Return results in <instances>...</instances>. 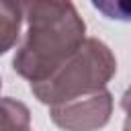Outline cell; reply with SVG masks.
Returning a JSON list of instances; mask_svg holds the SVG:
<instances>
[{"label":"cell","mask_w":131,"mask_h":131,"mask_svg":"<svg viewBox=\"0 0 131 131\" xmlns=\"http://www.w3.org/2000/svg\"><path fill=\"white\" fill-rule=\"evenodd\" d=\"M92 6L111 20H131V0H90Z\"/></svg>","instance_id":"6"},{"label":"cell","mask_w":131,"mask_h":131,"mask_svg":"<svg viewBox=\"0 0 131 131\" xmlns=\"http://www.w3.org/2000/svg\"><path fill=\"white\" fill-rule=\"evenodd\" d=\"M0 131H31L29 108L14 98H0Z\"/></svg>","instance_id":"5"},{"label":"cell","mask_w":131,"mask_h":131,"mask_svg":"<svg viewBox=\"0 0 131 131\" xmlns=\"http://www.w3.org/2000/svg\"><path fill=\"white\" fill-rule=\"evenodd\" d=\"M117 70L115 55L98 39H84L80 49L47 80L31 84L33 94L45 104H61L102 90Z\"/></svg>","instance_id":"2"},{"label":"cell","mask_w":131,"mask_h":131,"mask_svg":"<svg viewBox=\"0 0 131 131\" xmlns=\"http://www.w3.org/2000/svg\"><path fill=\"white\" fill-rule=\"evenodd\" d=\"M111 108H113L111 92L102 88L92 94L61 102V104H53L49 115L53 123L66 131H94L108 121Z\"/></svg>","instance_id":"3"},{"label":"cell","mask_w":131,"mask_h":131,"mask_svg":"<svg viewBox=\"0 0 131 131\" xmlns=\"http://www.w3.org/2000/svg\"><path fill=\"white\" fill-rule=\"evenodd\" d=\"M121 106L125 108V113H127V119H131V88L123 94V98H121Z\"/></svg>","instance_id":"7"},{"label":"cell","mask_w":131,"mask_h":131,"mask_svg":"<svg viewBox=\"0 0 131 131\" xmlns=\"http://www.w3.org/2000/svg\"><path fill=\"white\" fill-rule=\"evenodd\" d=\"M20 8L14 0H0V53H6L18 39Z\"/></svg>","instance_id":"4"},{"label":"cell","mask_w":131,"mask_h":131,"mask_svg":"<svg viewBox=\"0 0 131 131\" xmlns=\"http://www.w3.org/2000/svg\"><path fill=\"white\" fill-rule=\"evenodd\" d=\"M123 131H131V119H127V121H125V125H123Z\"/></svg>","instance_id":"8"},{"label":"cell","mask_w":131,"mask_h":131,"mask_svg":"<svg viewBox=\"0 0 131 131\" xmlns=\"http://www.w3.org/2000/svg\"><path fill=\"white\" fill-rule=\"evenodd\" d=\"M27 20L25 39L12 59L31 84L47 80L84 43L86 25L72 0H14Z\"/></svg>","instance_id":"1"}]
</instances>
